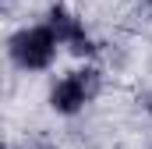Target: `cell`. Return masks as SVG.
<instances>
[{
    "instance_id": "1",
    "label": "cell",
    "mask_w": 152,
    "mask_h": 149,
    "mask_svg": "<svg viewBox=\"0 0 152 149\" xmlns=\"http://www.w3.org/2000/svg\"><path fill=\"white\" fill-rule=\"evenodd\" d=\"M57 53H60V43L50 32L46 21H36V25H21L7 36V60L25 74H39L50 71L57 64Z\"/></svg>"
},
{
    "instance_id": "2",
    "label": "cell",
    "mask_w": 152,
    "mask_h": 149,
    "mask_svg": "<svg viewBox=\"0 0 152 149\" xmlns=\"http://www.w3.org/2000/svg\"><path fill=\"white\" fill-rule=\"evenodd\" d=\"M103 92V71L96 64H78L71 71H64L46 92L50 110L60 117H78L85 107L96 103V96Z\"/></svg>"
},
{
    "instance_id": "3",
    "label": "cell",
    "mask_w": 152,
    "mask_h": 149,
    "mask_svg": "<svg viewBox=\"0 0 152 149\" xmlns=\"http://www.w3.org/2000/svg\"><path fill=\"white\" fill-rule=\"evenodd\" d=\"M42 21L50 25V32L57 36V43H60L67 53H75V57H96V50H99V46H96V39L88 36L85 21L78 18V14L67 7V4L53 0V4L46 7Z\"/></svg>"
},
{
    "instance_id": "4",
    "label": "cell",
    "mask_w": 152,
    "mask_h": 149,
    "mask_svg": "<svg viewBox=\"0 0 152 149\" xmlns=\"http://www.w3.org/2000/svg\"><path fill=\"white\" fill-rule=\"evenodd\" d=\"M142 107H145V114H149V117H152V89H149V92H145V96H142Z\"/></svg>"
},
{
    "instance_id": "5",
    "label": "cell",
    "mask_w": 152,
    "mask_h": 149,
    "mask_svg": "<svg viewBox=\"0 0 152 149\" xmlns=\"http://www.w3.org/2000/svg\"><path fill=\"white\" fill-rule=\"evenodd\" d=\"M18 149H50V146H42V142H21Z\"/></svg>"
},
{
    "instance_id": "6",
    "label": "cell",
    "mask_w": 152,
    "mask_h": 149,
    "mask_svg": "<svg viewBox=\"0 0 152 149\" xmlns=\"http://www.w3.org/2000/svg\"><path fill=\"white\" fill-rule=\"evenodd\" d=\"M145 4H149V7H152V0H145Z\"/></svg>"
}]
</instances>
